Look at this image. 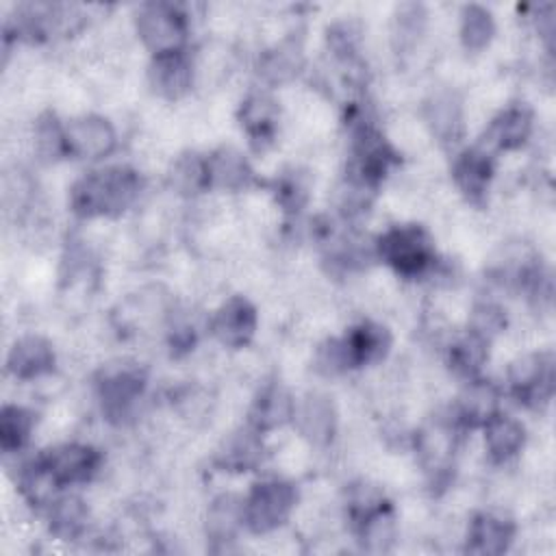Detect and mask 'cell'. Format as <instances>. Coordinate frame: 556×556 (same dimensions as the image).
I'll return each instance as SVG.
<instances>
[{"label":"cell","instance_id":"1","mask_svg":"<svg viewBox=\"0 0 556 556\" xmlns=\"http://www.w3.org/2000/svg\"><path fill=\"white\" fill-rule=\"evenodd\" d=\"M141 191L135 169L113 165L89 172L70 191V204L80 217H113L124 213Z\"/></svg>","mask_w":556,"mask_h":556},{"label":"cell","instance_id":"2","mask_svg":"<svg viewBox=\"0 0 556 556\" xmlns=\"http://www.w3.org/2000/svg\"><path fill=\"white\" fill-rule=\"evenodd\" d=\"M378 256L402 276H419L434 261L432 237L417 224L389 228L376 243Z\"/></svg>","mask_w":556,"mask_h":556},{"label":"cell","instance_id":"3","mask_svg":"<svg viewBox=\"0 0 556 556\" xmlns=\"http://www.w3.org/2000/svg\"><path fill=\"white\" fill-rule=\"evenodd\" d=\"M395 163L397 154L391 148V143L382 137V132L376 130L369 122H358L354 126L352 163L348 180L371 191Z\"/></svg>","mask_w":556,"mask_h":556},{"label":"cell","instance_id":"4","mask_svg":"<svg viewBox=\"0 0 556 556\" xmlns=\"http://www.w3.org/2000/svg\"><path fill=\"white\" fill-rule=\"evenodd\" d=\"M295 489L285 480H267L252 486L248 497L243 500V523L254 534H265L280 528L293 506H295Z\"/></svg>","mask_w":556,"mask_h":556},{"label":"cell","instance_id":"5","mask_svg":"<svg viewBox=\"0 0 556 556\" xmlns=\"http://www.w3.org/2000/svg\"><path fill=\"white\" fill-rule=\"evenodd\" d=\"M137 33L146 48L156 54L178 52L187 39V15L169 2H148L137 11Z\"/></svg>","mask_w":556,"mask_h":556},{"label":"cell","instance_id":"6","mask_svg":"<svg viewBox=\"0 0 556 556\" xmlns=\"http://www.w3.org/2000/svg\"><path fill=\"white\" fill-rule=\"evenodd\" d=\"M508 378L515 397L530 408H539L554 393V358L552 354H528L510 365Z\"/></svg>","mask_w":556,"mask_h":556},{"label":"cell","instance_id":"7","mask_svg":"<svg viewBox=\"0 0 556 556\" xmlns=\"http://www.w3.org/2000/svg\"><path fill=\"white\" fill-rule=\"evenodd\" d=\"M146 389V376L137 367H122L109 371L100 384L98 395L102 404V413L109 421L119 424L130 415L135 404L139 402L141 393Z\"/></svg>","mask_w":556,"mask_h":556},{"label":"cell","instance_id":"8","mask_svg":"<svg viewBox=\"0 0 556 556\" xmlns=\"http://www.w3.org/2000/svg\"><path fill=\"white\" fill-rule=\"evenodd\" d=\"M41 460H43L46 469L50 471V476L54 478V482L59 486H67V484H78V482L91 480V476L98 471L102 458H100V452L89 445L65 443V445L43 452Z\"/></svg>","mask_w":556,"mask_h":556},{"label":"cell","instance_id":"9","mask_svg":"<svg viewBox=\"0 0 556 556\" xmlns=\"http://www.w3.org/2000/svg\"><path fill=\"white\" fill-rule=\"evenodd\" d=\"M67 154L76 159H102L115 148V130L100 115H83L65 126Z\"/></svg>","mask_w":556,"mask_h":556},{"label":"cell","instance_id":"10","mask_svg":"<svg viewBox=\"0 0 556 556\" xmlns=\"http://www.w3.org/2000/svg\"><path fill=\"white\" fill-rule=\"evenodd\" d=\"M345 371L352 367L374 365L382 361L391 348V334L384 326L363 321L354 326L343 339H337Z\"/></svg>","mask_w":556,"mask_h":556},{"label":"cell","instance_id":"11","mask_svg":"<svg viewBox=\"0 0 556 556\" xmlns=\"http://www.w3.org/2000/svg\"><path fill=\"white\" fill-rule=\"evenodd\" d=\"M211 330L222 345L243 348L254 337L256 308L243 295H232L217 308L211 321Z\"/></svg>","mask_w":556,"mask_h":556},{"label":"cell","instance_id":"12","mask_svg":"<svg viewBox=\"0 0 556 556\" xmlns=\"http://www.w3.org/2000/svg\"><path fill=\"white\" fill-rule=\"evenodd\" d=\"M148 76H150L152 89L159 96L167 100H176L189 91L193 80V65L182 50L156 54L150 63Z\"/></svg>","mask_w":556,"mask_h":556},{"label":"cell","instance_id":"13","mask_svg":"<svg viewBox=\"0 0 556 556\" xmlns=\"http://www.w3.org/2000/svg\"><path fill=\"white\" fill-rule=\"evenodd\" d=\"M54 367V350L48 339L28 334L13 343L7 356V369L20 380L39 378Z\"/></svg>","mask_w":556,"mask_h":556},{"label":"cell","instance_id":"14","mask_svg":"<svg viewBox=\"0 0 556 556\" xmlns=\"http://www.w3.org/2000/svg\"><path fill=\"white\" fill-rule=\"evenodd\" d=\"M293 419L302 437H306L315 445H326L334 437L337 413L328 395L308 393L300 404H295Z\"/></svg>","mask_w":556,"mask_h":556},{"label":"cell","instance_id":"15","mask_svg":"<svg viewBox=\"0 0 556 556\" xmlns=\"http://www.w3.org/2000/svg\"><path fill=\"white\" fill-rule=\"evenodd\" d=\"M515 536V523L495 513L473 517L467 534V552L480 556H497L508 549Z\"/></svg>","mask_w":556,"mask_h":556},{"label":"cell","instance_id":"16","mask_svg":"<svg viewBox=\"0 0 556 556\" xmlns=\"http://www.w3.org/2000/svg\"><path fill=\"white\" fill-rule=\"evenodd\" d=\"M295 402L280 382L265 384L250 408V428L258 432L274 430L293 419Z\"/></svg>","mask_w":556,"mask_h":556},{"label":"cell","instance_id":"17","mask_svg":"<svg viewBox=\"0 0 556 556\" xmlns=\"http://www.w3.org/2000/svg\"><path fill=\"white\" fill-rule=\"evenodd\" d=\"M532 130V115L523 106H510L502 111L491 126L486 128V135L482 139L484 150H515L519 148Z\"/></svg>","mask_w":556,"mask_h":556},{"label":"cell","instance_id":"18","mask_svg":"<svg viewBox=\"0 0 556 556\" xmlns=\"http://www.w3.org/2000/svg\"><path fill=\"white\" fill-rule=\"evenodd\" d=\"M278 104L267 93H252L250 98H245L239 111V119L254 148H263L274 139L278 128Z\"/></svg>","mask_w":556,"mask_h":556},{"label":"cell","instance_id":"19","mask_svg":"<svg viewBox=\"0 0 556 556\" xmlns=\"http://www.w3.org/2000/svg\"><path fill=\"white\" fill-rule=\"evenodd\" d=\"M452 174L465 195H469L471 200H480L493 176V156L478 143L456 159Z\"/></svg>","mask_w":556,"mask_h":556},{"label":"cell","instance_id":"20","mask_svg":"<svg viewBox=\"0 0 556 556\" xmlns=\"http://www.w3.org/2000/svg\"><path fill=\"white\" fill-rule=\"evenodd\" d=\"M526 441V430L523 426L508 417L495 413L486 424H484V445L495 463H504L510 456H515Z\"/></svg>","mask_w":556,"mask_h":556},{"label":"cell","instance_id":"21","mask_svg":"<svg viewBox=\"0 0 556 556\" xmlns=\"http://www.w3.org/2000/svg\"><path fill=\"white\" fill-rule=\"evenodd\" d=\"M302 63H304L302 41L298 37H289L263 54L258 72L267 83L280 85L291 80L300 72Z\"/></svg>","mask_w":556,"mask_h":556},{"label":"cell","instance_id":"22","mask_svg":"<svg viewBox=\"0 0 556 556\" xmlns=\"http://www.w3.org/2000/svg\"><path fill=\"white\" fill-rule=\"evenodd\" d=\"M497 413V389L489 380L471 378L458 402V419L465 426H484Z\"/></svg>","mask_w":556,"mask_h":556},{"label":"cell","instance_id":"23","mask_svg":"<svg viewBox=\"0 0 556 556\" xmlns=\"http://www.w3.org/2000/svg\"><path fill=\"white\" fill-rule=\"evenodd\" d=\"M208 178L211 187H222L228 191L241 189L252 180V169L241 152L232 148H222L208 159Z\"/></svg>","mask_w":556,"mask_h":556},{"label":"cell","instance_id":"24","mask_svg":"<svg viewBox=\"0 0 556 556\" xmlns=\"http://www.w3.org/2000/svg\"><path fill=\"white\" fill-rule=\"evenodd\" d=\"M426 119L432 128V132L450 143L456 141L463 132V111H460V102L454 93L445 91V93H437L428 104H426Z\"/></svg>","mask_w":556,"mask_h":556},{"label":"cell","instance_id":"25","mask_svg":"<svg viewBox=\"0 0 556 556\" xmlns=\"http://www.w3.org/2000/svg\"><path fill=\"white\" fill-rule=\"evenodd\" d=\"M243 523V500L224 493L213 500L206 517V532L213 541H232Z\"/></svg>","mask_w":556,"mask_h":556},{"label":"cell","instance_id":"26","mask_svg":"<svg viewBox=\"0 0 556 556\" xmlns=\"http://www.w3.org/2000/svg\"><path fill=\"white\" fill-rule=\"evenodd\" d=\"M169 182L180 195H195L211 187L208 161L195 152L178 156L169 169Z\"/></svg>","mask_w":556,"mask_h":556},{"label":"cell","instance_id":"27","mask_svg":"<svg viewBox=\"0 0 556 556\" xmlns=\"http://www.w3.org/2000/svg\"><path fill=\"white\" fill-rule=\"evenodd\" d=\"M35 415L24 406H2L0 410V447L4 452L22 450L33 432Z\"/></svg>","mask_w":556,"mask_h":556},{"label":"cell","instance_id":"28","mask_svg":"<svg viewBox=\"0 0 556 556\" xmlns=\"http://www.w3.org/2000/svg\"><path fill=\"white\" fill-rule=\"evenodd\" d=\"M495 35V22L491 11L480 4H467L460 15V39L471 52L484 50Z\"/></svg>","mask_w":556,"mask_h":556},{"label":"cell","instance_id":"29","mask_svg":"<svg viewBox=\"0 0 556 556\" xmlns=\"http://www.w3.org/2000/svg\"><path fill=\"white\" fill-rule=\"evenodd\" d=\"M87 506L83 504V500L78 497H61L56 502H52L50 508V528L59 539H76L85 526H87Z\"/></svg>","mask_w":556,"mask_h":556},{"label":"cell","instance_id":"30","mask_svg":"<svg viewBox=\"0 0 556 556\" xmlns=\"http://www.w3.org/2000/svg\"><path fill=\"white\" fill-rule=\"evenodd\" d=\"M258 430L250 428L245 432L235 434L228 443L226 450L219 456V465L232 471H248L261 460V439Z\"/></svg>","mask_w":556,"mask_h":556},{"label":"cell","instance_id":"31","mask_svg":"<svg viewBox=\"0 0 556 556\" xmlns=\"http://www.w3.org/2000/svg\"><path fill=\"white\" fill-rule=\"evenodd\" d=\"M61 489L54 478L50 476V471L46 469L41 456H37L35 460H30L22 473H20V491L22 495L30 502V504H48L52 493Z\"/></svg>","mask_w":556,"mask_h":556},{"label":"cell","instance_id":"32","mask_svg":"<svg viewBox=\"0 0 556 556\" xmlns=\"http://www.w3.org/2000/svg\"><path fill=\"white\" fill-rule=\"evenodd\" d=\"M354 528L358 532L361 543L367 549H371V552L387 549L391 539H393V510H391V506L384 504L382 508H378L376 513H371L369 517L358 521Z\"/></svg>","mask_w":556,"mask_h":556},{"label":"cell","instance_id":"33","mask_svg":"<svg viewBox=\"0 0 556 556\" xmlns=\"http://www.w3.org/2000/svg\"><path fill=\"white\" fill-rule=\"evenodd\" d=\"M486 345H489V341H484V339H480V337L469 332L467 337H463L460 341H456L452 345V350H450L452 367L458 374L467 376L469 380L476 378V374L480 371V367H482V363L486 358Z\"/></svg>","mask_w":556,"mask_h":556},{"label":"cell","instance_id":"34","mask_svg":"<svg viewBox=\"0 0 556 556\" xmlns=\"http://www.w3.org/2000/svg\"><path fill=\"white\" fill-rule=\"evenodd\" d=\"M35 146L43 161H56L67 154L65 126L52 113H43L35 124Z\"/></svg>","mask_w":556,"mask_h":556},{"label":"cell","instance_id":"35","mask_svg":"<svg viewBox=\"0 0 556 556\" xmlns=\"http://www.w3.org/2000/svg\"><path fill=\"white\" fill-rule=\"evenodd\" d=\"M426 22V11L421 4L415 2H406L400 4L395 11V39H400V43H413Z\"/></svg>","mask_w":556,"mask_h":556},{"label":"cell","instance_id":"36","mask_svg":"<svg viewBox=\"0 0 556 556\" xmlns=\"http://www.w3.org/2000/svg\"><path fill=\"white\" fill-rule=\"evenodd\" d=\"M504 324H506V319H504L502 308H497L493 304H480L471 313L469 332L484 341H491L504 328Z\"/></svg>","mask_w":556,"mask_h":556},{"label":"cell","instance_id":"37","mask_svg":"<svg viewBox=\"0 0 556 556\" xmlns=\"http://www.w3.org/2000/svg\"><path fill=\"white\" fill-rule=\"evenodd\" d=\"M276 193H278L280 204L287 211H298L304 204V200H306V189H304V185L298 178H285L278 185Z\"/></svg>","mask_w":556,"mask_h":556}]
</instances>
